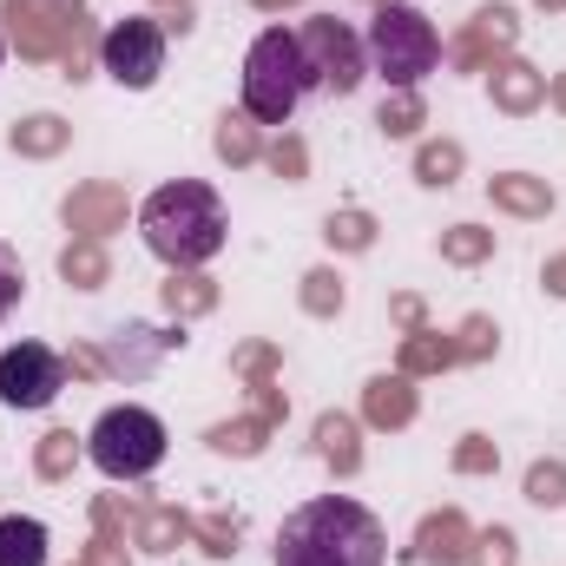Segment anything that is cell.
<instances>
[{
	"label": "cell",
	"instance_id": "cell-1",
	"mask_svg": "<svg viewBox=\"0 0 566 566\" xmlns=\"http://www.w3.org/2000/svg\"><path fill=\"white\" fill-rule=\"evenodd\" d=\"M382 560H389V534L349 494L303 501L277 534V566H382Z\"/></svg>",
	"mask_w": 566,
	"mask_h": 566
},
{
	"label": "cell",
	"instance_id": "cell-2",
	"mask_svg": "<svg viewBox=\"0 0 566 566\" xmlns=\"http://www.w3.org/2000/svg\"><path fill=\"white\" fill-rule=\"evenodd\" d=\"M139 231H145V244H151V258H165L171 271H198V264H211L224 251L231 224H224V205H218L211 185L178 178V185H158L145 198Z\"/></svg>",
	"mask_w": 566,
	"mask_h": 566
},
{
	"label": "cell",
	"instance_id": "cell-3",
	"mask_svg": "<svg viewBox=\"0 0 566 566\" xmlns=\"http://www.w3.org/2000/svg\"><path fill=\"white\" fill-rule=\"evenodd\" d=\"M310 86H316V80H310V60H303L296 33L264 27V33L251 40V53H244V113H251L258 126H283V119L303 106Z\"/></svg>",
	"mask_w": 566,
	"mask_h": 566
},
{
	"label": "cell",
	"instance_id": "cell-4",
	"mask_svg": "<svg viewBox=\"0 0 566 566\" xmlns=\"http://www.w3.org/2000/svg\"><path fill=\"white\" fill-rule=\"evenodd\" d=\"M80 13H86V0H7L0 7L13 46L27 60H60L66 80H86V53H93V33Z\"/></svg>",
	"mask_w": 566,
	"mask_h": 566
},
{
	"label": "cell",
	"instance_id": "cell-5",
	"mask_svg": "<svg viewBox=\"0 0 566 566\" xmlns=\"http://www.w3.org/2000/svg\"><path fill=\"white\" fill-rule=\"evenodd\" d=\"M363 53L376 60V73L389 86H422L434 73V60H441V33L428 27V13H416L409 0H396V7H376Z\"/></svg>",
	"mask_w": 566,
	"mask_h": 566
},
{
	"label": "cell",
	"instance_id": "cell-6",
	"mask_svg": "<svg viewBox=\"0 0 566 566\" xmlns=\"http://www.w3.org/2000/svg\"><path fill=\"white\" fill-rule=\"evenodd\" d=\"M86 454H93V468L99 474H113V481H145L158 461H165V422L139 409V402H126V409H106L93 434H86Z\"/></svg>",
	"mask_w": 566,
	"mask_h": 566
},
{
	"label": "cell",
	"instance_id": "cell-7",
	"mask_svg": "<svg viewBox=\"0 0 566 566\" xmlns=\"http://www.w3.org/2000/svg\"><path fill=\"white\" fill-rule=\"evenodd\" d=\"M296 46H303V60H310V80L323 86V93H356L363 86V40L336 20V13H310L303 20V33H296Z\"/></svg>",
	"mask_w": 566,
	"mask_h": 566
},
{
	"label": "cell",
	"instance_id": "cell-8",
	"mask_svg": "<svg viewBox=\"0 0 566 566\" xmlns=\"http://www.w3.org/2000/svg\"><path fill=\"white\" fill-rule=\"evenodd\" d=\"M99 60H106V73H113L119 86L145 93V86L165 73V27H158L151 13H133V20L106 27V33H99Z\"/></svg>",
	"mask_w": 566,
	"mask_h": 566
},
{
	"label": "cell",
	"instance_id": "cell-9",
	"mask_svg": "<svg viewBox=\"0 0 566 566\" xmlns=\"http://www.w3.org/2000/svg\"><path fill=\"white\" fill-rule=\"evenodd\" d=\"M66 389V356L46 343H20L0 356V402L7 409H46Z\"/></svg>",
	"mask_w": 566,
	"mask_h": 566
},
{
	"label": "cell",
	"instance_id": "cell-10",
	"mask_svg": "<svg viewBox=\"0 0 566 566\" xmlns=\"http://www.w3.org/2000/svg\"><path fill=\"white\" fill-rule=\"evenodd\" d=\"M171 349H185V323H178V329H145V323H126V329H113V336L99 343V363H106V376L139 382V376L158 369V356H171Z\"/></svg>",
	"mask_w": 566,
	"mask_h": 566
},
{
	"label": "cell",
	"instance_id": "cell-11",
	"mask_svg": "<svg viewBox=\"0 0 566 566\" xmlns=\"http://www.w3.org/2000/svg\"><path fill=\"white\" fill-rule=\"evenodd\" d=\"M468 554H474V527H468L461 507L428 514L422 527H416V541L402 547V560H416V566H461Z\"/></svg>",
	"mask_w": 566,
	"mask_h": 566
},
{
	"label": "cell",
	"instance_id": "cell-12",
	"mask_svg": "<svg viewBox=\"0 0 566 566\" xmlns=\"http://www.w3.org/2000/svg\"><path fill=\"white\" fill-rule=\"evenodd\" d=\"M514 40H521V20H514V7H481V13L468 20V33L454 40V66L481 73V66H494L501 53H514Z\"/></svg>",
	"mask_w": 566,
	"mask_h": 566
},
{
	"label": "cell",
	"instance_id": "cell-13",
	"mask_svg": "<svg viewBox=\"0 0 566 566\" xmlns=\"http://www.w3.org/2000/svg\"><path fill=\"white\" fill-rule=\"evenodd\" d=\"M119 224H126V191H119V185H80V191L66 198V231L106 238V231H119Z\"/></svg>",
	"mask_w": 566,
	"mask_h": 566
},
{
	"label": "cell",
	"instance_id": "cell-14",
	"mask_svg": "<svg viewBox=\"0 0 566 566\" xmlns=\"http://www.w3.org/2000/svg\"><path fill=\"white\" fill-rule=\"evenodd\" d=\"M363 416H369V428H409L416 422V376H376L363 389Z\"/></svg>",
	"mask_w": 566,
	"mask_h": 566
},
{
	"label": "cell",
	"instance_id": "cell-15",
	"mask_svg": "<svg viewBox=\"0 0 566 566\" xmlns=\"http://www.w3.org/2000/svg\"><path fill=\"white\" fill-rule=\"evenodd\" d=\"M541 99H547V73H534L527 60H501V66H494V106H501V113L521 119V113H534Z\"/></svg>",
	"mask_w": 566,
	"mask_h": 566
},
{
	"label": "cell",
	"instance_id": "cell-16",
	"mask_svg": "<svg viewBox=\"0 0 566 566\" xmlns=\"http://www.w3.org/2000/svg\"><path fill=\"white\" fill-rule=\"evenodd\" d=\"M488 198H494L501 211H514V218H547V211H554V185H547V178H527V171L488 178Z\"/></svg>",
	"mask_w": 566,
	"mask_h": 566
},
{
	"label": "cell",
	"instance_id": "cell-17",
	"mask_svg": "<svg viewBox=\"0 0 566 566\" xmlns=\"http://www.w3.org/2000/svg\"><path fill=\"white\" fill-rule=\"evenodd\" d=\"M0 566H46V527L27 514L0 521Z\"/></svg>",
	"mask_w": 566,
	"mask_h": 566
},
{
	"label": "cell",
	"instance_id": "cell-18",
	"mask_svg": "<svg viewBox=\"0 0 566 566\" xmlns=\"http://www.w3.org/2000/svg\"><path fill=\"white\" fill-rule=\"evenodd\" d=\"M60 277L73 283V290H99V283L113 277V264H106V244H99V238H73V244L60 251Z\"/></svg>",
	"mask_w": 566,
	"mask_h": 566
},
{
	"label": "cell",
	"instance_id": "cell-19",
	"mask_svg": "<svg viewBox=\"0 0 566 566\" xmlns=\"http://www.w3.org/2000/svg\"><path fill=\"white\" fill-rule=\"evenodd\" d=\"M316 454H323L336 474H356V468H363V441H356V422H349V416H323V422H316Z\"/></svg>",
	"mask_w": 566,
	"mask_h": 566
},
{
	"label": "cell",
	"instance_id": "cell-20",
	"mask_svg": "<svg viewBox=\"0 0 566 566\" xmlns=\"http://www.w3.org/2000/svg\"><path fill=\"white\" fill-rule=\"evenodd\" d=\"M448 363H461V356H454V336H441V329L402 336V376H434V369H448Z\"/></svg>",
	"mask_w": 566,
	"mask_h": 566
},
{
	"label": "cell",
	"instance_id": "cell-21",
	"mask_svg": "<svg viewBox=\"0 0 566 566\" xmlns=\"http://www.w3.org/2000/svg\"><path fill=\"white\" fill-rule=\"evenodd\" d=\"M422 119H428V106H422V93H416V86H389V93H382V113H376V126H382L389 139H409V133H422Z\"/></svg>",
	"mask_w": 566,
	"mask_h": 566
},
{
	"label": "cell",
	"instance_id": "cell-22",
	"mask_svg": "<svg viewBox=\"0 0 566 566\" xmlns=\"http://www.w3.org/2000/svg\"><path fill=\"white\" fill-rule=\"evenodd\" d=\"M66 139H73V126H66V119H53V113H33V119H20V126H13V151H20V158H53Z\"/></svg>",
	"mask_w": 566,
	"mask_h": 566
},
{
	"label": "cell",
	"instance_id": "cell-23",
	"mask_svg": "<svg viewBox=\"0 0 566 566\" xmlns=\"http://www.w3.org/2000/svg\"><path fill=\"white\" fill-rule=\"evenodd\" d=\"M211 145H218L224 165H251V158H264V139H258V119H251V113H224Z\"/></svg>",
	"mask_w": 566,
	"mask_h": 566
},
{
	"label": "cell",
	"instance_id": "cell-24",
	"mask_svg": "<svg viewBox=\"0 0 566 566\" xmlns=\"http://www.w3.org/2000/svg\"><path fill=\"white\" fill-rule=\"evenodd\" d=\"M218 303V283L198 277V271H171V283H165V310L185 323V316H205Z\"/></svg>",
	"mask_w": 566,
	"mask_h": 566
},
{
	"label": "cell",
	"instance_id": "cell-25",
	"mask_svg": "<svg viewBox=\"0 0 566 566\" xmlns=\"http://www.w3.org/2000/svg\"><path fill=\"white\" fill-rule=\"evenodd\" d=\"M185 534H191V514H178V507H145L139 514V547H151V554H171Z\"/></svg>",
	"mask_w": 566,
	"mask_h": 566
},
{
	"label": "cell",
	"instance_id": "cell-26",
	"mask_svg": "<svg viewBox=\"0 0 566 566\" xmlns=\"http://www.w3.org/2000/svg\"><path fill=\"white\" fill-rule=\"evenodd\" d=\"M461 165H468V158H461L454 139H428L422 151H416V178H422V185H454Z\"/></svg>",
	"mask_w": 566,
	"mask_h": 566
},
{
	"label": "cell",
	"instance_id": "cell-27",
	"mask_svg": "<svg viewBox=\"0 0 566 566\" xmlns=\"http://www.w3.org/2000/svg\"><path fill=\"white\" fill-rule=\"evenodd\" d=\"M271 428H277L271 416H244V422H218V428H211V448H224V454H258Z\"/></svg>",
	"mask_w": 566,
	"mask_h": 566
},
{
	"label": "cell",
	"instance_id": "cell-28",
	"mask_svg": "<svg viewBox=\"0 0 566 566\" xmlns=\"http://www.w3.org/2000/svg\"><path fill=\"white\" fill-rule=\"evenodd\" d=\"M323 238H329L336 251H369V244H376V218H369V211H329Z\"/></svg>",
	"mask_w": 566,
	"mask_h": 566
},
{
	"label": "cell",
	"instance_id": "cell-29",
	"mask_svg": "<svg viewBox=\"0 0 566 566\" xmlns=\"http://www.w3.org/2000/svg\"><path fill=\"white\" fill-rule=\"evenodd\" d=\"M441 258H448V264H481V258H494V231L454 224V231H441Z\"/></svg>",
	"mask_w": 566,
	"mask_h": 566
},
{
	"label": "cell",
	"instance_id": "cell-30",
	"mask_svg": "<svg viewBox=\"0 0 566 566\" xmlns=\"http://www.w3.org/2000/svg\"><path fill=\"white\" fill-rule=\"evenodd\" d=\"M73 461H80V441H73V428H53L46 441H40V481H66L73 474Z\"/></svg>",
	"mask_w": 566,
	"mask_h": 566
},
{
	"label": "cell",
	"instance_id": "cell-31",
	"mask_svg": "<svg viewBox=\"0 0 566 566\" xmlns=\"http://www.w3.org/2000/svg\"><path fill=\"white\" fill-rule=\"evenodd\" d=\"M527 501L534 507H566V461H534L527 468Z\"/></svg>",
	"mask_w": 566,
	"mask_h": 566
},
{
	"label": "cell",
	"instance_id": "cell-32",
	"mask_svg": "<svg viewBox=\"0 0 566 566\" xmlns=\"http://www.w3.org/2000/svg\"><path fill=\"white\" fill-rule=\"evenodd\" d=\"M191 534L205 541V554H238L244 521H238V514H205V521H191Z\"/></svg>",
	"mask_w": 566,
	"mask_h": 566
},
{
	"label": "cell",
	"instance_id": "cell-33",
	"mask_svg": "<svg viewBox=\"0 0 566 566\" xmlns=\"http://www.w3.org/2000/svg\"><path fill=\"white\" fill-rule=\"evenodd\" d=\"M303 310H310V316H336V310H343V277H336V271H310V277H303Z\"/></svg>",
	"mask_w": 566,
	"mask_h": 566
},
{
	"label": "cell",
	"instance_id": "cell-34",
	"mask_svg": "<svg viewBox=\"0 0 566 566\" xmlns=\"http://www.w3.org/2000/svg\"><path fill=\"white\" fill-rule=\"evenodd\" d=\"M454 468H461V474H494V468H501V448H494L488 434H461Z\"/></svg>",
	"mask_w": 566,
	"mask_h": 566
},
{
	"label": "cell",
	"instance_id": "cell-35",
	"mask_svg": "<svg viewBox=\"0 0 566 566\" xmlns=\"http://www.w3.org/2000/svg\"><path fill=\"white\" fill-rule=\"evenodd\" d=\"M468 566H514V534H507V527L474 534V554H468Z\"/></svg>",
	"mask_w": 566,
	"mask_h": 566
},
{
	"label": "cell",
	"instance_id": "cell-36",
	"mask_svg": "<svg viewBox=\"0 0 566 566\" xmlns=\"http://www.w3.org/2000/svg\"><path fill=\"white\" fill-rule=\"evenodd\" d=\"M264 158H271L277 178H303V171H310V151H303V139H290V133H283L277 145H264Z\"/></svg>",
	"mask_w": 566,
	"mask_h": 566
},
{
	"label": "cell",
	"instance_id": "cell-37",
	"mask_svg": "<svg viewBox=\"0 0 566 566\" xmlns=\"http://www.w3.org/2000/svg\"><path fill=\"white\" fill-rule=\"evenodd\" d=\"M488 349H494V323H488V316H468L461 336H454V356L474 363V356H488Z\"/></svg>",
	"mask_w": 566,
	"mask_h": 566
},
{
	"label": "cell",
	"instance_id": "cell-38",
	"mask_svg": "<svg viewBox=\"0 0 566 566\" xmlns=\"http://www.w3.org/2000/svg\"><path fill=\"white\" fill-rule=\"evenodd\" d=\"M20 290H27V271H20V258H13V251L0 244V316H7L13 303H20Z\"/></svg>",
	"mask_w": 566,
	"mask_h": 566
},
{
	"label": "cell",
	"instance_id": "cell-39",
	"mask_svg": "<svg viewBox=\"0 0 566 566\" xmlns=\"http://www.w3.org/2000/svg\"><path fill=\"white\" fill-rule=\"evenodd\" d=\"M389 310H396V323H402L409 336H416V329H428V310H422V296H396Z\"/></svg>",
	"mask_w": 566,
	"mask_h": 566
},
{
	"label": "cell",
	"instance_id": "cell-40",
	"mask_svg": "<svg viewBox=\"0 0 566 566\" xmlns=\"http://www.w3.org/2000/svg\"><path fill=\"white\" fill-rule=\"evenodd\" d=\"M86 566H126V541H93Z\"/></svg>",
	"mask_w": 566,
	"mask_h": 566
},
{
	"label": "cell",
	"instance_id": "cell-41",
	"mask_svg": "<svg viewBox=\"0 0 566 566\" xmlns=\"http://www.w3.org/2000/svg\"><path fill=\"white\" fill-rule=\"evenodd\" d=\"M541 283H547V290H554V296H566V258H554V264H547V271H541Z\"/></svg>",
	"mask_w": 566,
	"mask_h": 566
},
{
	"label": "cell",
	"instance_id": "cell-42",
	"mask_svg": "<svg viewBox=\"0 0 566 566\" xmlns=\"http://www.w3.org/2000/svg\"><path fill=\"white\" fill-rule=\"evenodd\" d=\"M547 99H554V106H560V113H566V73H560V80H554V86H547Z\"/></svg>",
	"mask_w": 566,
	"mask_h": 566
},
{
	"label": "cell",
	"instance_id": "cell-43",
	"mask_svg": "<svg viewBox=\"0 0 566 566\" xmlns=\"http://www.w3.org/2000/svg\"><path fill=\"white\" fill-rule=\"evenodd\" d=\"M251 7H296V0H251Z\"/></svg>",
	"mask_w": 566,
	"mask_h": 566
},
{
	"label": "cell",
	"instance_id": "cell-44",
	"mask_svg": "<svg viewBox=\"0 0 566 566\" xmlns=\"http://www.w3.org/2000/svg\"><path fill=\"white\" fill-rule=\"evenodd\" d=\"M541 7H566V0H541Z\"/></svg>",
	"mask_w": 566,
	"mask_h": 566
},
{
	"label": "cell",
	"instance_id": "cell-45",
	"mask_svg": "<svg viewBox=\"0 0 566 566\" xmlns=\"http://www.w3.org/2000/svg\"><path fill=\"white\" fill-rule=\"evenodd\" d=\"M376 7H396V0H376Z\"/></svg>",
	"mask_w": 566,
	"mask_h": 566
},
{
	"label": "cell",
	"instance_id": "cell-46",
	"mask_svg": "<svg viewBox=\"0 0 566 566\" xmlns=\"http://www.w3.org/2000/svg\"><path fill=\"white\" fill-rule=\"evenodd\" d=\"M0 53H7V40H0Z\"/></svg>",
	"mask_w": 566,
	"mask_h": 566
}]
</instances>
